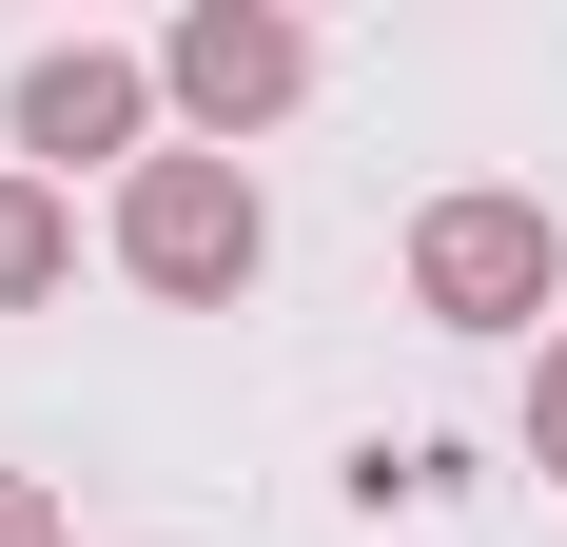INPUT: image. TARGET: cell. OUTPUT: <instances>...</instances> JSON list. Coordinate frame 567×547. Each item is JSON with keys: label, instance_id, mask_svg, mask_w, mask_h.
<instances>
[{"label": "cell", "instance_id": "cell-1", "mask_svg": "<svg viewBox=\"0 0 567 547\" xmlns=\"http://www.w3.org/2000/svg\"><path fill=\"white\" fill-rule=\"evenodd\" d=\"M255 255H275V216H255L235 157H137L117 176V274H137V293L216 313V293H255Z\"/></svg>", "mask_w": 567, "mask_h": 547}, {"label": "cell", "instance_id": "cell-2", "mask_svg": "<svg viewBox=\"0 0 567 547\" xmlns=\"http://www.w3.org/2000/svg\"><path fill=\"white\" fill-rule=\"evenodd\" d=\"M548 293H567L548 196H431V216H411V313H451V332H548Z\"/></svg>", "mask_w": 567, "mask_h": 547}, {"label": "cell", "instance_id": "cell-3", "mask_svg": "<svg viewBox=\"0 0 567 547\" xmlns=\"http://www.w3.org/2000/svg\"><path fill=\"white\" fill-rule=\"evenodd\" d=\"M157 99L196 117V137H255V117L313 99V20H275V0H196L157 40Z\"/></svg>", "mask_w": 567, "mask_h": 547}, {"label": "cell", "instance_id": "cell-4", "mask_svg": "<svg viewBox=\"0 0 567 547\" xmlns=\"http://www.w3.org/2000/svg\"><path fill=\"white\" fill-rule=\"evenodd\" d=\"M137 137H157V59H117V40L20 59V176H59V157H137Z\"/></svg>", "mask_w": 567, "mask_h": 547}, {"label": "cell", "instance_id": "cell-5", "mask_svg": "<svg viewBox=\"0 0 567 547\" xmlns=\"http://www.w3.org/2000/svg\"><path fill=\"white\" fill-rule=\"evenodd\" d=\"M59 274H79V216H59V176H20V157H0V313H40Z\"/></svg>", "mask_w": 567, "mask_h": 547}, {"label": "cell", "instance_id": "cell-6", "mask_svg": "<svg viewBox=\"0 0 567 547\" xmlns=\"http://www.w3.org/2000/svg\"><path fill=\"white\" fill-rule=\"evenodd\" d=\"M528 469H548V489H567V332H548V352H528Z\"/></svg>", "mask_w": 567, "mask_h": 547}, {"label": "cell", "instance_id": "cell-7", "mask_svg": "<svg viewBox=\"0 0 567 547\" xmlns=\"http://www.w3.org/2000/svg\"><path fill=\"white\" fill-rule=\"evenodd\" d=\"M0 547H59V489H40V469H0Z\"/></svg>", "mask_w": 567, "mask_h": 547}]
</instances>
